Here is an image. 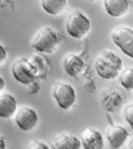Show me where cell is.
I'll return each mask as SVG.
<instances>
[{
	"label": "cell",
	"instance_id": "1",
	"mask_svg": "<svg viewBox=\"0 0 133 149\" xmlns=\"http://www.w3.org/2000/svg\"><path fill=\"white\" fill-rule=\"evenodd\" d=\"M95 66L97 73L100 77L111 80L118 75L122 69V62L113 52H105L98 57Z\"/></svg>",
	"mask_w": 133,
	"mask_h": 149
},
{
	"label": "cell",
	"instance_id": "2",
	"mask_svg": "<svg viewBox=\"0 0 133 149\" xmlns=\"http://www.w3.org/2000/svg\"><path fill=\"white\" fill-rule=\"evenodd\" d=\"M61 40L58 33L50 27H44L35 35L32 41L31 46L40 52L51 54L57 49Z\"/></svg>",
	"mask_w": 133,
	"mask_h": 149
},
{
	"label": "cell",
	"instance_id": "3",
	"mask_svg": "<svg viewBox=\"0 0 133 149\" xmlns=\"http://www.w3.org/2000/svg\"><path fill=\"white\" fill-rule=\"evenodd\" d=\"M13 73L16 80L26 85L41 79L37 69L29 59H22L16 62Z\"/></svg>",
	"mask_w": 133,
	"mask_h": 149
},
{
	"label": "cell",
	"instance_id": "4",
	"mask_svg": "<svg viewBox=\"0 0 133 149\" xmlns=\"http://www.w3.org/2000/svg\"><path fill=\"white\" fill-rule=\"evenodd\" d=\"M66 27L70 35L75 38H82L89 32L90 28L89 20L83 14L75 11L68 17Z\"/></svg>",
	"mask_w": 133,
	"mask_h": 149
},
{
	"label": "cell",
	"instance_id": "5",
	"mask_svg": "<svg viewBox=\"0 0 133 149\" xmlns=\"http://www.w3.org/2000/svg\"><path fill=\"white\" fill-rule=\"evenodd\" d=\"M52 95L59 107L63 109H68L75 102L74 90L69 84L56 83L54 86Z\"/></svg>",
	"mask_w": 133,
	"mask_h": 149
},
{
	"label": "cell",
	"instance_id": "6",
	"mask_svg": "<svg viewBox=\"0 0 133 149\" xmlns=\"http://www.w3.org/2000/svg\"><path fill=\"white\" fill-rule=\"evenodd\" d=\"M123 93L112 89H105L102 93L100 102L103 108L109 113H118L125 102Z\"/></svg>",
	"mask_w": 133,
	"mask_h": 149
},
{
	"label": "cell",
	"instance_id": "7",
	"mask_svg": "<svg viewBox=\"0 0 133 149\" xmlns=\"http://www.w3.org/2000/svg\"><path fill=\"white\" fill-rule=\"evenodd\" d=\"M112 39L125 54L133 58V32L126 27L116 30L112 34Z\"/></svg>",
	"mask_w": 133,
	"mask_h": 149
},
{
	"label": "cell",
	"instance_id": "8",
	"mask_svg": "<svg viewBox=\"0 0 133 149\" xmlns=\"http://www.w3.org/2000/svg\"><path fill=\"white\" fill-rule=\"evenodd\" d=\"M38 120L35 111L27 107L19 109L15 117L17 126L24 131H29L33 129L37 124Z\"/></svg>",
	"mask_w": 133,
	"mask_h": 149
},
{
	"label": "cell",
	"instance_id": "9",
	"mask_svg": "<svg viewBox=\"0 0 133 149\" xmlns=\"http://www.w3.org/2000/svg\"><path fill=\"white\" fill-rule=\"evenodd\" d=\"M84 149H103L104 141L101 134L97 130L86 128L81 134Z\"/></svg>",
	"mask_w": 133,
	"mask_h": 149
},
{
	"label": "cell",
	"instance_id": "10",
	"mask_svg": "<svg viewBox=\"0 0 133 149\" xmlns=\"http://www.w3.org/2000/svg\"><path fill=\"white\" fill-rule=\"evenodd\" d=\"M129 134L123 127L112 125L108 129L107 136L112 149H119L125 142Z\"/></svg>",
	"mask_w": 133,
	"mask_h": 149
},
{
	"label": "cell",
	"instance_id": "11",
	"mask_svg": "<svg viewBox=\"0 0 133 149\" xmlns=\"http://www.w3.org/2000/svg\"><path fill=\"white\" fill-rule=\"evenodd\" d=\"M50 146L51 149H81V143L75 136L63 134L53 140Z\"/></svg>",
	"mask_w": 133,
	"mask_h": 149
},
{
	"label": "cell",
	"instance_id": "12",
	"mask_svg": "<svg viewBox=\"0 0 133 149\" xmlns=\"http://www.w3.org/2000/svg\"><path fill=\"white\" fill-rule=\"evenodd\" d=\"M17 107V102L11 95L4 94L0 95V117H11L15 112Z\"/></svg>",
	"mask_w": 133,
	"mask_h": 149
},
{
	"label": "cell",
	"instance_id": "13",
	"mask_svg": "<svg viewBox=\"0 0 133 149\" xmlns=\"http://www.w3.org/2000/svg\"><path fill=\"white\" fill-rule=\"evenodd\" d=\"M105 4L108 13L114 17L123 15L129 7L127 0H106Z\"/></svg>",
	"mask_w": 133,
	"mask_h": 149
},
{
	"label": "cell",
	"instance_id": "14",
	"mask_svg": "<svg viewBox=\"0 0 133 149\" xmlns=\"http://www.w3.org/2000/svg\"><path fill=\"white\" fill-rule=\"evenodd\" d=\"M65 69L70 76L75 77L79 74L84 67V64L80 58L74 55H70L65 59Z\"/></svg>",
	"mask_w": 133,
	"mask_h": 149
},
{
	"label": "cell",
	"instance_id": "15",
	"mask_svg": "<svg viewBox=\"0 0 133 149\" xmlns=\"http://www.w3.org/2000/svg\"><path fill=\"white\" fill-rule=\"evenodd\" d=\"M66 4V1L65 0H43L42 1V6L44 10L48 13L54 15L61 14L65 10Z\"/></svg>",
	"mask_w": 133,
	"mask_h": 149
},
{
	"label": "cell",
	"instance_id": "16",
	"mask_svg": "<svg viewBox=\"0 0 133 149\" xmlns=\"http://www.w3.org/2000/svg\"><path fill=\"white\" fill-rule=\"evenodd\" d=\"M133 70L132 68H129L125 70L120 76L121 84L126 89L132 90Z\"/></svg>",
	"mask_w": 133,
	"mask_h": 149
},
{
	"label": "cell",
	"instance_id": "17",
	"mask_svg": "<svg viewBox=\"0 0 133 149\" xmlns=\"http://www.w3.org/2000/svg\"><path fill=\"white\" fill-rule=\"evenodd\" d=\"M124 115L126 121L129 124L132 129H133V105L130 104L126 106L123 111Z\"/></svg>",
	"mask_w": 133,
	"mask_h": 149
},
{
	"label": "cell",
	"instance_id": "18",
	"mask_svg": "<svg viewBox=\"0 0 133 149\" xmlns=\"http://www.w3.org/2000/svg\"><path fill=\"white\" fill-rule=\"evenodd\" d=\"M27 86V92L30 95H34L37 93L40 89V85L37 82H32Z\"/></svg>",
	"mask_w": 133,
	"mask_h": 149
},
{
	"label": "cell",
	"instance_id": "19",
	"mask_svg": "<svg viewBox=\"0 0 133 149\" xmlns=\"http://www.w3.org/2000/svg\"><path fill=\"white\" fill-rule=\"evenodd\" d=\"M26 149H50L47 146L40 142L35 141L30 144Z\"/></svg>",
	"mask_w": 133,
	"mask_h": 149
},
{
	"label": "cell",
	"instance_id": "20",
	"mask_svg": "<svg viewBox=\"0 0 133 149\" xmlns=\"http://www.w3.org/2000/svg\"><path fill=\"white\" fill-rule=\"evenodd\" d=\"M6 57V52L5 49L0 45V65H1L4 62Z\"/></svg>",
	"mask_w": 133,
	"mask_h": 149
},
{
	"label": "cell",
	"instance_id": "21",
	"mask_svg": "<svg viewBox=\"0 0 133 149\" xmlns=\"http://www.w3.org/2000/svg\"><path fill=\"white\" fill-rule=\"evenodd\" d=\"M6 143L4 137L0 136V149H5Z\"/></svg>",
	"mask_w": 133,
	"mask_h": 149
},
{
	"label": "cell",
	"instance_id": "22",
	"mask_svg": "<svg viewBox=\"0 0 133 149\" xmlns=\"http://www.w3.org/2000/svg\"><path fill=\"white\" fill-rule=\"evenodd\" d=\"M5 83L3 79L0 77V91H1L4 88Z\"/></svg>",
	"mask_w": 133,
	"mask_h": 149
}]
</instances>
